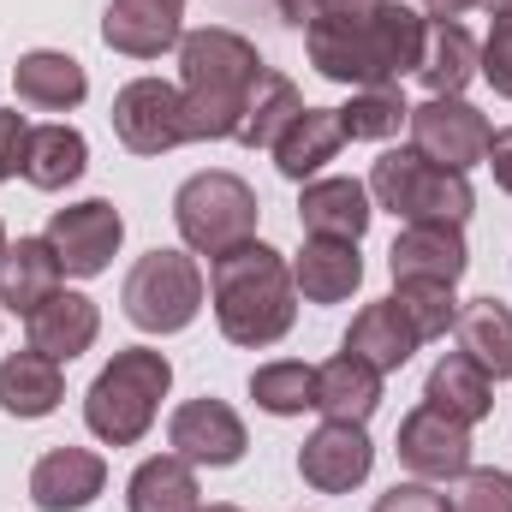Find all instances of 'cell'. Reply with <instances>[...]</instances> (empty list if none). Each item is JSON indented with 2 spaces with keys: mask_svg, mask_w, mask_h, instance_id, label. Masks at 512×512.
Instances as JSON below:
<instances>
[{
  "mask_svg": "<svg viewBox=\"0 0 512 512\" xmlns=\"http://www.w3.org/2000/svg\"><path fill=\"white\" fill-rule=\"evenodd\" d=\"M423 36H429V24H423L411 6L382 0V6H370V12L310 24V30H304V48H310V66H316L328 84L393 90L405 72L423 66Z\"/></svg>",
  "mask_w": 512,
  "mask_h": 512,
  "instance_id": "obj_1",
  "label": "cell"
},
{
  "mask_svg": "<svg viewBox=\"0 0 512 512\" xmlns=\"http://www.w3.org/2000/svg\"><path fill=\"white\" fill-rule=\"evenodd\" d=\"M262 54L239 30H191L179 36V96H185V137L191 143H221L239 137L245 102H251L256 78H262Z\"/></svg>",
  "mask_w": 512,
  "mask_h": 512,
  "instance_id": "obj_2",
  "label": "cell"
},
{
  "mask_svg": "<svg viewBox=\"0 0 512 512\" xmlns=\"http://www.w3.org/2000/svg\"><path fill=\"white\" fill-rule=\"evenodd\" d=\"M209 304H215V322L233 346H274L286 340L292 316H298V286H292V268L274 245H233L227 256L209 262Z\"/></svg>",
  "mask_w": 512,
  "mask_h": 512,
  "instance_id": "obj_3",
  "label": "cell"
},
{
  "mask_svg": "<svg viewBox=\"0 0 512 512\" xmlns=\"http://www.w3.org/2000/svg\"><path fill=\"white\" fill-rule=\"evenodd\" d=\"M167 387H173L167 352H155V346H126V352H114V364H108V370L90 382V393H84V423H90V435L108 441V447H137V441L149 435V423H155Z\"/></svg>",
  "mask_w": 512,
  "mask_h": 512,
  "instance_id": "obj_4",
  "label": "cell"
},
{
  "mask_svg": "<svg viewBox=\"0 0 512 512\" xmlns=\"http://www.w3.org/2000/svg\"><path fill=\"white\" fill-rule=\"evenodd\" d=\"M370 197L376 209L399 215L405 227H423V221H447V227H465L477 197L465 185V173L417 155V149H387L382 161L370 167Z\"/></svg>",
  "mask_w": 512,
  "mask_h": 512,
  "instance_id": "obj_5",
  "label": "cell"
},
{
  "mask_svg": "<svg viewBox=\"0 0 512 512\" xmlns=\"http://www.w3.org/2000/svg\"><path fill=\"white\" fill-rule=\"evenodd\" d=\"M256 191L239 173H197L179 185L173 197V221H179V239L185 251L197 256H227L233 245H251L256 239Z\"/></svg>",
  "mask_w": 512,
  "mask_h": 512,
  "instance_id": "obj_6",
  "label": "cell"
},
{
  "mask_svg": "<svg viewBox=\"0 0 512 512\" xmlns=\"http://www.w3.org/2000/svg\"><path fill=\"white\" fill-rule=\"evenodd\" d=\"M120 304H126L131 328H143V334H179L203 310V268L185 251L137 256L126 286H120Z\"/></svg>",
  "mask_w": 512,
  "mask_h": 512,
  "instance_id": "obj_7",
  "label": "cell"
},
{
  "mask_svg": "<svg viewBox=\"0 0 512 512\" xmlns=\"http://www.w3.org/2000/svg\"><path fill=\"white\" fill-rule=\"evenodd\" d=\"M114 137L126 143L131 155H167L185 137V96L179 84H161V78H131L126 90L114 96Z\"/></svg>",
  "mask_w": 512,
  "mask_h": 512,
  "instance_id": "obj_8",
  "label": "cell"
},
{
  "mask_svg": "<svg viewBox=\"0 0 512 512\" xmlns=\"http://www.w3.org/2000/svg\"><path fill=\"white\" fill-rule=\"evenodd\" d=\"M411 149L417 155H429V161H441V167H453V173H465V167H477L483 155H489V120L465 102V96H429L423 108H411Z\"/></svg>",
  "mask_w": 512,
  "mask_h": 512,
  "instance_id": "obj_9",
  "label": "cell"
},
{
  "mask_svg": "<svg viewBox=\"0 0 512 512\" xmlns=\"http://www.w3.org/2000/svg\"><path fill=\"white\" fill-rule=\"evenodd\" d=\"M42 239L54 245V256H60L66 274L90 280V274H102V268L114 262L120 239H126V221H120V209H114L108 197H90V203L54 209V221H48Z\"/></svg>",
  "mask_w": 512,
  "mask_h": 512,
  "instance_id": "obj_10",
  "label": "cell"
},
{
  "mask_svg": "<svg viewBox=\"0 0 512 512\" xmlns=\"http://www.w3.org/2000/svg\"><path fill=\"white\" fill-rule=\"evenodd\" d=\"M399 465L423 483H459L471 471V429L453 423L447 411L435 405H417L405 423H399V441H393Z\"/></svg>",
  "mask_w": 512,
  "mask_h": 512,
  "instance_id": "obj_11",
  "label": "cell"
},
{
  "mask_svg": "<svg viewBox=\"0 0 512 512\" xmlns=\"http://www.w3.org/2000/svg\"><path fill=\"white\" fill-rule=\"evenodd\" d=\"M167 441H173V453L179 459H191V465H209V471H221V465H239L245 459V423H239V411L227 405V399H185L173 417H167Z\"/></svg>",
  "mask_w": 512,
  "mask_h": 512,
  "instance_id": "obj_12",
  "label": "cell"
},
{
  "mask_svg": "<svg viewBox=\"0 0 512 512\" xmlns=\"http://www.w3.org/2000/svg\"><path fill=\"white\" fill-rule=\"evenodd\" d=\"M376 465V447L364 435V423H322L304 447H298V477L316 495H352Z\"/></svg>",
  "mask_w": 512,
  "mask_h": 512,
  "instance_id": "obj_13",
  "label": "cell"
},
{
  "mask_svg": "<svg viewBox=\"0 0 512 512\" xmlns=\"http://www.w3.org/2000/svg\"><path fill=\"white\" fill-rule=\"evenodd\" d=\"M179 18H185V0H108L102 42L114 54H131V60H161L185 36Z\"/></svg>",
  "mask_w": 512,
  "mask_h": 512,
  "instance_id": "obj_14",
  "label": "cell"
},
{
  "mask_svg": "<svg viewBox=\"0 0 512 512\" xmlns=\"http://www.w3.org/2000/svg\"><path fill=\"white\" fill-rule=\"evenodd\" d=\"M108 489V465L90 447H54L30 471V501L42 512H84Z\"/></svg>",
  "mask_w": 512,
  "mask_h": 512,
  "instance_id": "obj_15",
  "label": "cell"
},
{
  "mask_svg": "<svg viewBox=\"0 0 512 512\" xmlns=\"http://www.w3.org/2000/svg\"><path fill=\"white\" fill-rule=\"evenodd\" d=\"M24 328H30V346H36L42 358L72 364V358H84V352L96 346L102 310H96V298H84V292H54L48 304H36V310L24 316Z\"/></svg>",
  "mask_w": 512,
  "mask_h": 512,
  "instance_id": "obj_16",
  "label": "cell"
},
{
  "mask_svg": "<svg viewBox=\"0 0 512 512\" xmlns=\"http://www.w3.org/2000/svg\"><path fill=\"white\" fill-rule=\"evenodd\" d=\"M393 280H441V286H459V274L471 268L465 251V233L447 227V221H423V227H405L387 251Z\"/></svg>",
  "mask_w": 512,
  "mask_h": 512,
  "instance_id": "obj_17",
  "label": "cell"
},
{
  "mask_svg": "<svg viewBox=\"0 0 512 512\" xmlns=\"http://www.w3.org/2000/svg\"><path fill=\"white\" fill-rule=\"evenodd\" d=\"M370 185L358 179H310L304 197H298V227L310 239H346L358 245L370 233Z\"/></svg>",
  "mask_w": 512,
  "mask_h": 512,
  "instance_id": "obj_18",
  "label": "cell"
},
{
  "mask_svg": "<svg viewBox=\"0 0 512 512\" xmlns=\"http://www.w3.org/2000/svg\"><path fill=\"white\" fill-rule=\"evenodd\" d=\"M12 90H18V102L36 108V114H66V108H78V102L90 96V78H84V66H78L72 54H60V48H30V54L12 66Z\"/></svg>",
  "mask_w": 512,
  "mask_h": 512,
  "instance_id": "obj_19",
  "label": "cell"
},
{
  "mask_svg": "<svg viewBox=\"0 0 512 512\" xmlns=\"http://www.w3.org/2000/svg\"><path fill=\"white\" fill-rule=\"evenodd\" d=\"M423 340H417V328L399 316V304L393 298H376V304H364L358 316H352V328H346V346L340 352H352V358H364V364H376L382 376L393 370H405L411 364V352H417Z\"/></svg>",
  "mask_w": 512,
  "mask_h": 512,
  "instance_id": "obj_20",
  "label": "cell"
},
{
  "mask_svg": "<svg viewBox=\"0 0 512 512\" xmlns=\"http://www.w3.org/2000/svg\"><path fill=\"white\" fill-rule=\"evenodd\" d=\"M453 340H459V352H465L489 382H507L512 376V310L501 298H471V304H459Z\"/></svg>",
  "mask_w": 512,
  "mask_h": 512,
  "instance_id": "obj_21",
  "label": "cell"
},
{
  "mask_svg": "<svg viewBox=\"0 0 512 512\" xmlns=\"http://www.w3.org/2000/svg\"><path fill=\"white\" fill-rule=\"evenodd\" d=\"M60 256L48 239H18V245H6L0 251V310H18V316H30L36 304H48L54 292H60Z\"/></svg>",
  "mask_w": 512,
  "mask_h": 512,
  "instance_id": "obj_22",
  "label": "cell"
},
{
  "mask_svg": "<svg viewBox=\"0 0 512 512\" xmlns=\"http://www.w3.org/2000/svg\"><path fill=\"white\" fill-rule=\"evenodd\" d=\"M382 405V370L340 352L316 370V411L328 423H370V411Z\"/></svg>",
  "mask_w": 512,
  "mask_h": 512,
  "instance_id": "obj_23",
  "label": "cell"
},
{
  "mask_svg": "<svg viewBox=\"0 0 512 512\" xmlns=\"http://www.w3.org/2000/svg\"><path fill=\"white\" fill-rule=\"evenodd\" d=\"M358 280H364V256L346 239H304V251L292 262V286L310 304H340L358 292Z\"/></svg>",
  "mask_w": 512,
  "mask_h": 512,
  "instance_id": "obj_24",
  "label": "cell"
},
{
  "mask_svg": "<svg viewBox=\"0 0 512 512\" xmlns=\"http://www.w3.org/2000/svg\"><path fill=\"white\" fill-rule=\"evenodd\" d=\"M60 399H66V376H60L54 358H42L36 346L0 358V411H6V417L36 423V417H48Z\"/></svg>",
  "mask_w": 512,
  "mask_h": 512,
  "instance_id": "obj_25",
  "label": "cell"
},
{
  "mask_svg": "<svg viewBox=\"0 0 512 512\" xmlns=\"http://www.w3.org/2000/svg\"><path fill=\"white\" fill-rule=\"evenodd\" d=\"M340 143H346V131H340V108H304L292 126L280 131V143H274V167L286 173V179H310L316 167H328L334 155H340Z\"/></svg>",
  "mask_w": 512,
  "mask_h": 512,
  "instance_id": "obj_26",
  "label": "cell"
},
{
  "mask_svg": "<svg viewBox=\"0 0 512 512\" xmlns=\"http://www.w3.org/2000/svg\"><path fill=\"white\" fill-rule=\"evenodd\" d=\"M423 405H435V411H447L453 423H483L489 411H495V382L465 358V352H447L435 370H429V387H423Z\"/></svg>",
  "mask_w": 512,
  "mask_h": 512,
  "instance_id": "obj_27",
  "label": "cell"
},
{
  "mask_svg": "<svg viewBox=\"0 0 512 512\" xmlns=\"http://www.w3.org/2000/svg\"><path fill=\"white\" fill-rule=\"evenodd\" d=\"M477 60H483V48L471 42V30H465L459 18H435L429 36H423V66H417V78L429 84V96H459V90L477 78Z\"/></svg>",
  "mask_w": 512,
  "mask_h": 512,
  "instance_id": "obj_28",
  "label": "cell"
},
{
  "mask_svg": "<svg viewBox=\"0 0 512 512\" xmlns=\"http://www.w3.org/2000/svg\"><path fill=\"white\" fill-rule=\"evenodd\" d=\"M126 507L131 512H197L203 507V489H197L191 459H179V453L143 459L126 483Z\"/></svg>",
  "mask_w": 512,
  "mask_h": 512,
  "instance_id": "obj_29",
  "label": "cell"
},
{
  "mask_svg": "<svg viewBox=\"0 0 512 512\" xmlns=\"http://www.w3.org/2000/svg\"><path fill=\"white\" fill-rule=\"evenodd\" d=\"M90 167V143L72 126H30V149H24V179L36 191H66L78 173Z\"/></svg>",
  "mask_w": 512,
  "mask_h": 512,
  "instance_id": "obj_30",
  "label": "cell"
},
{
  "mask_svg": "<svg viewBox=\"0 0 512 512\" xmlns=\"http://www.w3.org/2000/svg\"><path fill=\"white\" fill-rule=\"evenodd\" d=\"M298 114H304L298 84L280 78V72H262L256 90H251V102H245V120H239V143H245V149H274L280 131L292 126Z\"/></svg>",
  "mask_w": 512,
  "mask_h": 512,
  "instance_id": "obj_31",
  "label": "cell"
},
{
  "mask_svg": "<svg viewBox=\"0 0 512 512\" xmlns=\"http://www.w3.org/2000/svg\"><path fill=\"white\" fill-rule=\"evenodd\" d=\"M251 399L268 411V417H298V411H316V370L310 364H262L251 376Z\"/></svg>",
  "mask_w": 512,
  "mask_h": 512,
  "instance_id": "obj_32",
  "label": "cell"
},
{
  "mask_svg": "<svg viewBox=\"0 0 512 512\" xmlns=\"http://www.w3.org/2000/svg\"><path fill=\"white\" fill-rule=\"evenodd\" d=\"M393 286H399L393 304H399V316L417 328V340H441V334L453 328V316H459L453 286H441V280H393Z\"/></svg>",
  "mask_w": 512,
  "mask_h": 512,
  "instance_id": "obj_33",
  "label": "cell"
},
{
  "mask_svg": "<svg viewBox=\"0 0 512 512\" xmlns=\"http://www.w3.org/2000/svg\"><path fill=\"white\" fill-rule=\"evenodd\" d=\"M411 120V102L399 90H358L346 108H340V131L352 143H376V137H393V131Z\"/></svg>",
  "mask_w": 512,
  "mask_h": 512,
  "instance_id": "obj_34",
  "label": "cell"
},
{
  "mask_svg": "<svg viewBox=\"0 0 512 512\" xmlns=\"http://www.w3.org/2000/svg\"><path fill=\"white\" fill-rule=\"evenodd\" d=\"M447 512H512V477L507 471H465L459 489L447 495Z\"/></svg>",
  "mask_w": 512,
  "mask_h": 512,
  "instance_id": "obj_35",
  "label": "cell"
},
{
  "mask_svg": "<svg viewBox=\"0 0 512 512\" xmlns=\"http://www.w3.org/2000/svg\"><path fill=\"white\" fill-rule=\"evenodd\" d=\"M477 72L495 84V96L512 102V6H495V24H489V42H483Z\"/></svg>",
  "mask_w": 512,
  "mask_h": 512,
  "instance_id": "obj_36",
  "label": "cell"
},
{
  "mask_svg": "<svg viewBox=\"0 0 512 512\" xmlns=\"http://www.w3.org/2000/svg\"><path fill=\"white\" fill-rule=\"evenodd\" d=\"M370 6H382V0H280V18L310 30L322 18H352V12H370Z\"/></svg>",
  "mask_w": 512,
  "mask_h": 512,
  "instance_id": "obj_37",
  "label": "cell"
},
{
  "mask_svg": "<svg viewBox=\"0 0 512 512\" xmlns=\"http://www.w3.org/2000/svg\"><path fill=\"white\" fill-rule=\"evenodd\" d=\"M24 149H30V120L12 108V114H0V185L24 173Z\"/></svg>",
  "mask_w": 512,
  "mask_h": 512,
  "instance_id": "obj_38",
  "label": "cell"
},
{
  "mask_svg": "<svg viewBox=\"0 0 512 512\" xmlns=\"http://www.w3.org/2000/svg\"><path fill=\"white\" fill-rule=\"evenodd\" d=\"M370 512H447V495H435V489L417 477V483H393Z\"/></svg>",
  "mask_w": 512,
  "mask_h": 512,
  "instance_id": "obj_39",
  "label": "cell"
},
{
  "mask_svg": "<svg viewBox=\"0 0 512 512\" xmlns=\"http://www.w3.org/2000/svg\"><path fill=\"white\" fill-rule=\"evenodd\" d=\"M483 161L495 167V185H501V191L512 197V126L489 137V155H483Z\"/></svg>",
  "mask_w": 512,
  "mask_h": 512,
  "instance_id": "obj_40",
  "label": "cell"
},
{
  "mask_svg": "<svg viewBox=\"0 0 512 512\" xmlns=\"http://www.w3.org/2000/svg\"><path fill=\"white\" fill-rule=\"evenodd\" d=\"M417 6H423L429 18H459V12H471L477 0H417Z\"/></svg>",
  "mask_w": 512,
  "mask_h": 512,
  "instance_id": "obj_41",
  "label": "cell"
},
{
  "mask_svg": "<svg viewBox=\"0 0 512 512\" xmlns=\"http://www.w3.org/2000/svg\"><path fill=\"white\" fill-rule=\"evenodd\" d=\"M197 512H239V507H197Z\"/></svg>",
  "mask_w": 512,
  "mask_h": 512,
  "instance_id": "obj_42",
  "label": "cell"
},
{
  "mask_svg": "<svg viewBox=\"0 0 512 512\" xmlns=\"http://www.w3.org/2000/svg\"><path fill=\"white\" fill-rule=\"evenodd\" d=\"M0 251H6V227H0Z\"/></svg>",
  "mask_w": 512,
  "mask_h": 512,
  "instance_id": "obj_43",
  "label": "cell"
},
{
  "mask_svg": "<svg viewBox=\"0 0 512 512\" xmlns=\"http://www.w3.org/2000/svg\"><path fill=\"white\" fill-rule=\"evenodd\" d=\"M495 6H512V0H495Z\"/></svg>",
  "mask_w": 512,
  "mask_h": 512,
  "instance_id": "obj_44",
  "label": "cell"
}]
</instances>
